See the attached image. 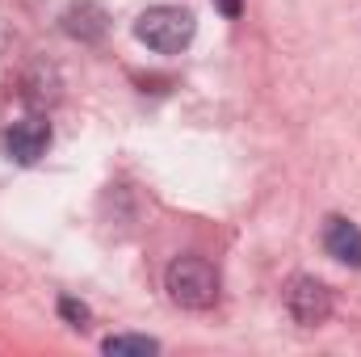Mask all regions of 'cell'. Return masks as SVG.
Listing matches in <instances>:
<instances>
[{
	"instance_id": "6da1fadb",
	"label": "cell",
	"mask_w": 361,
	"mask_h": 357,
	"mask_svg": "<svg viewBox=\"0 0 361 357\" xmlns=\"http://www.w3.org/2000/svg\"><path fill=\"white\" fill-rule=\"evenodd\" d=\"M164 286H169V298L185 311H210L219 303V273L210 269L206 257H193V253H185L169 265Z\"/></svg>"
},
{
	"instance_id": "7a4b0ae2",
	"label": "cell",
	"mask_w": 361,
	"mask_h": 357,
	"mask_svg": "<svg viewBox=\"0 0 361 357\" xmlns=\"http://www.w3.org/2000/svg\"><path fill=\"white\" fill-rule=\"evenodd\" d=\"M193 13L189 8H177V4H156L147 8L139 21H135V38L160 55H177L193 42Z\"/></svg>"
},
{
	"instance_id": "3957f363",
	"label": "cell",
	"mask_w": 361,
	"mask_h": 357,
	"mask_svg": "<svg viewBox=\"0 0 361 357\" xmlns=\"http://www.w3.org/2000/svg\"><path fill=\"white\" fill-rule=\"evenodd\" d=\"M286 311L294 315V324L319 328V324L332 315V294H328V286L315 282V277H294L290 290H286Z\"/></svg>"
},
{
	"instance_id": "277c9868",
	"label": "cell",
	"mask_w": 361,
	"mask_h": 357,
	"mask_svg": "<svg viewBox=\"0 0 361 357\" xmlns=\"http://www.w3.org/2000/svg\"><path fill=\"white\" fill-rule=\"evenodd\" d=\"M51 147V122L42 118H21L4 131V156L13 164H38Z\"/></svg>"
},
{
	"instance_id": "5b68a950",
	"label": "cell",
	"mask_w": 361,
	"mask_h": 357,
	"mask_svg": "<svg viewBox=\"0 0 361 357\" xmlns=\"http://www.w3.org/2000/svg\"><path fill=\"white\" fill-rule=\"evenodd\" d=\"M324 253L332 261H341V265L361 269V227L349 223V219H341V214H332L324 223Z\"/></svg>"
},
{
	"instance_id": "8992f818",
	"label": "cell",
	"mask_w": 361,
	"mask_h": 357,
	"mask_svg": "<svg viewBox=\"0 0 361 357\" xmlns=\"http://www.w3.org/2000/svg\"><path fill=\"white\" fill-rule=\"evenodd\" d=\"M63 21H68V34H76V38H97V34L105 30V13H101L92 0H80V4H72Z\"/></svg>"
},
{
	"instance_id": "52a82bcc",
	"label": "cell",
	"mask_w": 361,
	"mask_h": 357,
	"mask_svg": "<svg viewBox=\"0 0 361 357\" xmlns=\"http://www.w3.org/2000/svg\"><path fill=\"white\" fill-rule=\"evenodd\" d=\"M101 353H109V357H152V353H160V341L122 332V337H105V341H101Z\"/></svg>"
},
{
	"instance_id": "ba28073f",
	"label": "cell",
	"mask_w": 361,
	"mask_h": 357,
	"mask_svg": "<svg viewBox=\"0 0 361 357\" xmlns=\"http://www.w3.org/2000/svg\"><path fill=\"white\" fill-rule=\"evenodd\" d=\"M59 311H63V320H68L72 328H85V324H89V307H85V303H76V298H63V303H59Z\"/></svg>"
},
{
	"instance_id": "9c48e42d",
	"label": "cell",
	"mask_w": 361,
	"mask_h": 357,
	"mask_svg": "<svg viewBox=\"0 0 361 357\" xmlns=\"http://www.w3.org/2000/svg\"><path fill=\"white\" fill-rule=\"evenodd\" d=\"M214 8H219L223 17H240V8H244V0H214Z\"/></svg>"
}]
</instances>
